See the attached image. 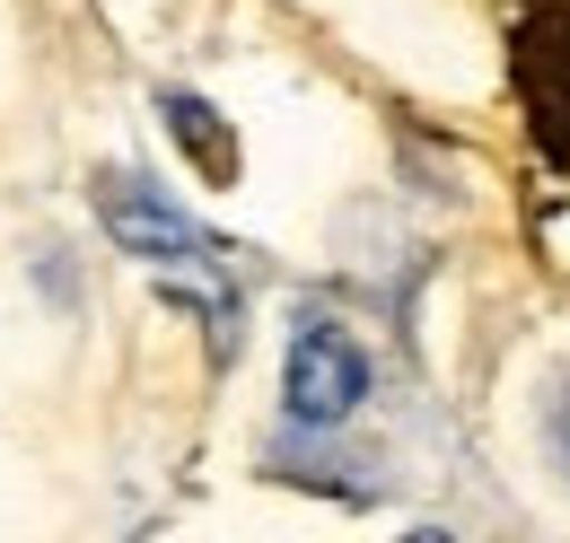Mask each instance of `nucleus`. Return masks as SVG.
<instances>
[{
	"instance_id": "obj_4",
	"label": "nucleus",
	"mask_w": 570,
	"mask_h": 543,
	"mask_svg": "<svg viewBox=\"0 0 570 543\" xmlns=\"http://www.w3.org/2000/svg\"><path fill=\"white\" fill-rule=\"evenodd\" d=\"M562 456H570V386H562Z\"/></svg>"
},
{
	"instance_id": "obj_1",
	"label": "nucleus",
	"mask_w": 570,
	"mask_h": 543,
	"mask_svg": "<svg viewBox=\"0 0 570 543\" xmlns=\"http://www.w3.org/2000/svg\"><path fill=\"white\" fill-rule=\"evenodd\" d=\"M282 404L298 430H334V421H352L368 404V351L352 342V325H334V316H298L289 325Z\"/></svg>"
},
{
	"instance_id": "obj_5",
	"label": "nucleus",
	"mask_w": 570,
	"mask_h": 543,
	"mask_svg": "<svg viewBox=\"0 0 570 543\" xmlns=\"http://www.w3.org/2000/svg\"><path fill=\"white\" fill-rule=\"evenodd\" d=\"M404 543H456V535H430V526H422V535H404Z\"/></svg>"
},
{
	"instance_id": "obj_3",
	"label": "nucleus",
	"mask_w": 570,
	"mask_h": 543,
	"mask_svg": "<svg viewBox=\"0 0 570 543\" xmlns=\"http://www.w3.org/2000/svg\"><path fill=\"white\" fill-rule=\"evenodd\" d=\"M158 115H167V132L185 140V158H194L212 185H228V176H237V140H228V124H219L203 97H176V88H167V97H158Z\"/></svg>"
},
{
	"instance_id": "obj_2",
	"label": "nucleus",
	"mask_w": 570,
	"mask_h": 543,
	"mask_svg": "<svg viewBox=\"0 0 570 543\" xmlns=\"http://www.w3.org/2000/svg\"><path fill=\"white\" fill-rule=\"evenodd\" d=\"M97 210H106V237H115L124 255H149V264H212L203 219H185L149 176H97Z\"/></svg>"
}]
</instances>
